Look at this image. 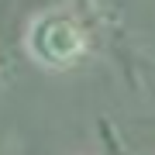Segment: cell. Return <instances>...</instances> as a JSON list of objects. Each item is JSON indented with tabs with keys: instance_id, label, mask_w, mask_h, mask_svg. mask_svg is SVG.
Segmentation results:
<instances>
[{
	"instance_id": "obj_1",
	"label": "cell",
	"mask_w": 155,
	"mask_h": 155,
	"mask_svg": "<svg viewBox=\"0 0 155 155\" xmlns=\"http://www.w3.org/2000/svg\"><path fill=\"white\" fill-rule=\"evenodd\" d=\"M28 52L45 69H72L90 55V35L76 14L45 11L28 28Z\"/></svg>"
},
{
	"instance_id": "obj_2",
	"label": "cell",
	"mask_w": 155,
	"mask_h": 155,
	"mask_svg": "<svg viewBox=\"0 0 155 155\" xmlns=\"http://www.w3.org/2000/svg\"><path fill=\"white\" fill-rule=\"evenodd\" d=\"M0 76H4V66H0Z\"/></svg>"
}]
</instances>
